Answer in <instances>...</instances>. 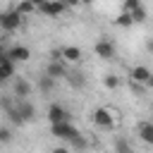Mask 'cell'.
<instances>
[{
  "label": "cell",
  "instance_id": "3",
  "mask_svg": "<svg viewBox=\"0 0 153 153\" xmlns=\"http://www.w3.org/2000/svg\"><path fill=\"white\" fill-rule=\"evenodd\" d=\"M22 19H24V14H22L19 10H10V12H5V14L0 17V24H2L5 31H14V29H19Z\"/></svg>",
  "mask_w": 153,
  "mask_h": 153
},
{
  "label": "cell",
  "instance_id": "26",
  "mask_svg": "<svg viewBox=\"0 0 153 153\" xmlns=\"http://www.w3.org/2000/svg\"><path fill=\"white\" fill-rule=\"evenodd\" d=\"M65 2H67V7H74V5H79L81 0H65Z\"/></svg>",
  "mask_w": 153,
  "mask_h": 153
},
{
  "label": "cell",
  "instance_id": "9",
  "mask_svg": "<svg viewBox=\"0 0 153 153\" xmlns=\"http://www.w3.org/2000/svg\"><path fill=\"white\" fill-rule=\"evenodd\" d=\"M2 50H7L14 62H26V60L31 57V50H29L26 45H12V48H2Z\"/></svg>",
  "mask_w": 153,
  "mask_h": 153
},
{
  "label": "cell",
  "instance_id": "8",
  "mask_svg": "<svg viewBox=\"0 0 153 153\" xmlns=\"http://www.w3.org/2000/svg\"><path fill=\"white\" fill-rule=\"evenodd\" d=\"M48 120H50V124H55V122H67V120H69V112H67L60 103H50V108H48Z\"/></svg>",
  "mask_w": 153,
  "mask_h": 153
},
{
  "label": "cell",
  "instance_id": "28",
  "mask_svg": "<svg viewBox=\"0 0 153 153\" xmlns=\"http://www.w3.org/2000/svg\"><path fill=\"white\" fill-rule=\"evenodd\" d=\"M146 86H148V88H153V74H151V79L146 81Z\"/></svg>",
  "mask_w": 153,
  "mask_h": 153
},
{
  "label": "cell",
  "instance_id": "4",
  "mask_svg": "<svg viewBox=\"0 0 153 153\" xmlns=\"http://www.w3.org/2000/svg\"><path fill=\"white\" fill-rule=\"evenodd\" d=\"M96 55L98 57H103V60H115V43L110 41V38H100V41H96Z\"/></svg>",
  "mask_w": 153,
  "mask_h": 153
},
{
  "label": "cell",
  "instance_id": "22",
  "mask_svg": "<svg viewBox=\"0 0 153 153\" xmlns=\"http://www.w3.org/2000/svg\"><path fill=\"white\" fill-rule=\"evenodd\" d=\"M10 139H12L10 129L7 127H0V143H10Z\"/></svg>",
  "mask_w": 153,
  "mask_h": 153
},
{
  "label": "cell",
  "instance_id": "24",
  "mask_svg": "<svg viewBox=\"0 0 153 153\" xmlns=\"http://www.w3.org/2000/svg\"><path fill=\"white\" fill-rule=\"evenodd\" d=\"M139 5H141L139 0H124V10H127V12H129V10H134V7H139Z\"/></svg>",
  "mask_w": 153,
  "mask_h": 153
},
{
  "label": "cell",
  "instance_id": "2",
  "mask_svg": "<svg viewBox=\"0 0 153 153\" xmlns=\"http://www.w3.org/2000/svg\"><path fill=\"white\" fill-rule=\"evenodd\" d=\"M53 127V136H57V139H65V141H72L76 134H79V129L67 120V122H55V124H50Z\"/></svg>",
  "mask_w": 153,
  "mask_h": 153
},
{
  "label": "cell",
  "instance_id": "23",
  "mask_svg": "<svg viewBox=\"0 0 153 153\" xmlns=\"http://www.w3.org/2000/svg\"><path fill=\"white\" fill-rule=\"evenodd\" d=\"M115 151H122V153H129L131 148H129V143H127V141H122V139H117V141H115Z\"/></svg>",
  "mask_w": 153,
  "mask_h": 153
},
{
  "label": "cell",
  "instance_id": "19",
  "mask_svg": "<svg viewBox=\"0 0 153 153\" xmlns=\"http://www.w3.org/2000/svg\"><path fill=\"white\" fill-rule=\"evenodd\" d=\"M129 14H131V19L134 22H143L146 19V10L139 5V7H134V10H129Z\"/></svg>",
  "mask_w": 153,
  "mask_h": 153
},
{
  "label": "cell",
  "instance_id": "29",
  "mask_svg": "<svg viewBox=\"0 0 153 153\" xmlns=\"http://www.w3.org/2000/svg\"><path fill=\"white\" fill-rule=\"evenodd\" d=\"M81 2H84V5H88V2H93V0H81Z\"/></svg>",
  "mask_w": 153,
  "mask_h": 153
},
{
  "label": "cell",
  "instance_id": "15",
  "mask_svg": "<svg viewBox=\"0 0 153 153\" xmlns=\"http://www.w3.org/2000/svg\"><path fill=\"white\" fill-rule=\"evenodd\" d=\"M62 57L69 60V62H79V60H81V50H79L76 45H65V48H62Z\"/></svg>",
  "mask_w": 153,
  "mask_h": 153
},
{
  "label": "cell",
  "instance_id": "20",
  "mask_svg": "<svg viewBox=\"0 0 153 153\" xmlns=\"http://www.w3.org/2000/svg\"><path fill=\"white\" fill-rule=\"evenodd\" d=\"M103 84H105L108 88H117V86H120L122 81H120V76H115V74H108V76L103 79Z\"/></svg>",
  "mask_w": 153,
  "mask_h": 153
},
{
  "label": "cell",
  "instance_id": "17",
  "mask_svg": "<svg viewBox=\"0 0 153 153\" xmlns=\"http://www.w3.org/2000/svg\"><path fill=\"white\" fill-rule=\"evenodd\" d=\"M115 24H117V26H122V29H129V26L134 24V19H131V14H129V12L124 10V12H122V14H120V17L115 19Z\"/></svg>",
  "mask_w": 153,
  "mask_h": 153
},
{
  "label": "cell",
  "instance_id": "11",
  "mask_svg": "<svg viewBox=\"0 0 153 153\" xmlns=\"http://www.w3.org/2000/svg\"><path fill=\"white\" fill-rule=\"evenodd\" d=\"M45 74H50V76H55V79H62V76H67V69L62 67L60 60H50V65L45 67Z\"/></svg>",
  "mask_w": 153,
  "mask_h": 153
},
{
  "label": "cell",
  "instance_id": "27",
  "mask_svg": "<svg viewBox=\"0 0 153 153\" xmlns=\"http://www.w3.org/2000/svg\"><path fill=\"white\" fill-rule=\"evenodd\" d=\"M146 50H148V53H153V41H148V43H146Z\"/></svg>",
  "mask_w": 153,
  "mask_h": 153
},
{
  "label": "cell",
  "instance_id": "10",
  "mask_svg": "<svg viewBox=\"0 0 153 153\" xmlns=\"http://www.w3.org/2000/svg\"><path fill=\"white\" fill-rule=\"evenodd\" d=\"M12 88H14V96L17 98H29V93H31V84L24 76H17L14 84H12Z\"/></svg>",
  "mask_w": 153,
  "mask_h": 153
},
{
  "label": "cell",
  "instance_id": "6",
  "mask_svg": "<svg viewBox=\"0 0 153 153\" xmlns=\"http://www.w3.org/2000/svg\"><path fill=\"white\" fill-rule=\"evenodd\" d=\"M65 7H67V2H65V0H48L38 12H41V14H45V17H60V14L65 12Z\"/></svg>",
  "mask_w": 153,
  "mask_h": 153
},
{
  "label": "cell",
  "instance_id": "18",
  "mask_svg": "<svg viewBox=\"0 0 153 153\" xmlns=\"http://www.w3.org/2000/svg\"><path fill=\"white\" fill-rule=\"evenodd\" d=\"M17 10H19V12H22V14H24V17H26V14H31V12H33V10H38V7H36V5H33V2H31V0H22V2H19V7H17Z\"/></svg>",
  "mask_w": 153,
  "mask_h": 153
},
{
  "label": "cell",
  "instance_id": "1",
  "mask_svg": "<svg viewBox=\"0 0 153 153\" xmlns=\"http://www.w3.org/2000/svg\"><path fill=\"white\" fill-rule=\"evenodd\" d=\"M91 120H93V124L100 127V129H112V127H115V115H112L108 108H96V110L91 112Z\"/></svg>",
  "mask_w": 153,
  "mask_h": 153
},
{
  "label": "cell",
  "instance_id": "12",
  "mask_svg": "<svg viewBox=\"0 0 153 153\" xmlns=\"http://www.w3.org/2000/svg\"><path fill=\"white\" fill-rule=\"evenodd\" d=\"M151 74H153V72H151L148 67L136 65V67H131V74H129V76H131V79H136V81H141V84H146V81L151 79Z\"/></svg>",
  "mask_w": 153,
  "mask_h": 153
},
{
  "label": "cell",
  "instance_id": "14",
  "mask_svg": "<svg viewBox=\"0 0 153 153\" xmlns=\"http://www.w3.org/2000/svg\"><path fill=\"white\" fill-rule=\"evenodd\" d=\"M139 136H141V141L153 143V122H141L139 124Z\"/></svg>",
  "mask_w": 153,
  "mask_h": 153
},
{
  "label": "cell",
  "instance_id": "16",
  "mask_svg": "<svg viewBox=\"0 0 153 153\" xmlns=\"http://www.w3.org/2000/svg\"><path fill=\"white\" fill-rule=\"evenodd\" d=\"M67 79H69V84L74 88H84V84H86V79H84L81 72H72V74H67Z\"/></svg>",
  "mask_w": 153,
  "mask_h": 153
},
{
  "label": "cell",
  "instance_id": "7",
  "mask_svg": "<svg viewBox=\"0 0 153 153\" xmlns=\"http://www.w3.org/2000/svg\"><path fill=\"white\" fill-rule=\"evenodd\" d=\"M17 112L22 115L24 122H31L33 115H36V108H33V103L29 98H17Z\"/></svg>",
  "mask_w": 153,
  "mask_h": 153
},
{
  "label": "cell",
  "instance_id": "25",
  "mask_svg": "<svg viewBox=\"0 0 153 153\" xmlns=\"http://www.w3.org/2000/svg\"><path fill=\"white\" fill-rule=\"evenodd\" d=\"M31 2H33V5H36V7H38V10H41V7H43V5H45V2H48V0H31Z\"/></svg>",
  "mask_w": 153,
  "mask_h": 153
},
{
  "label": "cell",
  "instance_id": "21",
  "mask_svg": "<svg viewBox=\"0 0 153 153\" xmlns=\"http://www.w3.org/2000/svg\"><path fill=\"white\" fill-rule=\"evenodd\" d=\"M69 146H72V148H79V151H81V148H86V139L81 136V131H79V134L69 141Z\"/></svg>",
  "mask_w": 153,
  "mask_h": 153
},
{
  "label": "cell",
  "instance_id": "5",
  "mask_svg": "<svg viewBox=\"0 0 153 153\" xmlns=\"http://www.w3.org/2000/svg\"><path fill=\"white\" fill-rule=\"evenodd\" d=\"M14 60L10 57V53L7 50H2V55H0V79L2 81H7L10 76H14Z\"/></svg>",
  "mask_w": 153,
  "mask_h": 153
},
{
  "label": "cell",
  "instance_id": "13",
  "mask_svg": "<svg viewBox=\"0 0 153 153\" xmlns=\"http://www.w3.org/2000/svg\"><path fill=\"white\" fill-rule=\"evenodd\" d=\"M55 81H57V79H55V76H50V74H45V76H41V79H38V91H41L43 96H48V93L53 91V86H55Z\"/></svg>",
  "mask_w": 153,
  "mask_h": 153
}]
</instances>
